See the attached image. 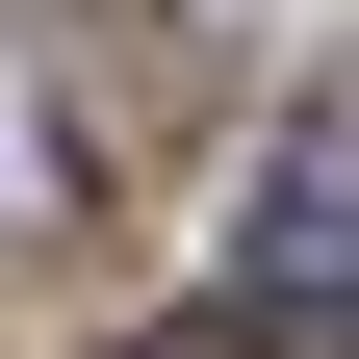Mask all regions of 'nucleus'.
Masks as SVG:
<instances>
[{
	"label": "nucleus",
	"instance_id": "obj_1",
	"mask_svg": "<svg viewBox=\"0 0 359 359\" xmlns=\"http://www.w3.org/2000/svg\"><path fill=\"white\" fill-rule=\"evenodd\" d=\"M257 283H359V77H308L283 103V154H257Z\"/></svg>",
	"mask_w": 359,
	"mask_h": 359
},
{
	"label": "nucleus",
	"instance_id": "obj_2",
	"mask_svg": "<svg viewBox=\"0 0 359 359\" xmlns=\"http://www.w3.org/2000/svg\"><path fill=\"white\" fill-rule=\"evenodd\" d=\"M26 205H52V103L0 77V231H26Z\"/></svg>",
	"mask_w": 359,
	"mask_h": 359
},
{
	"label": "nucleus",
	"instance_id": "obj_3",
	"mask_svg": "<svg viewBox=\"0 0 359 359\" xmlns=\"http://www.w3.org/2000/svg\"><path fill=\"white\" fill-rule=\"evenodd\" d=\"M103 359H257V334H103Z\"/></svg>",
	"mask_w": 359,
	"mask_h": 359
}]
</instances>
